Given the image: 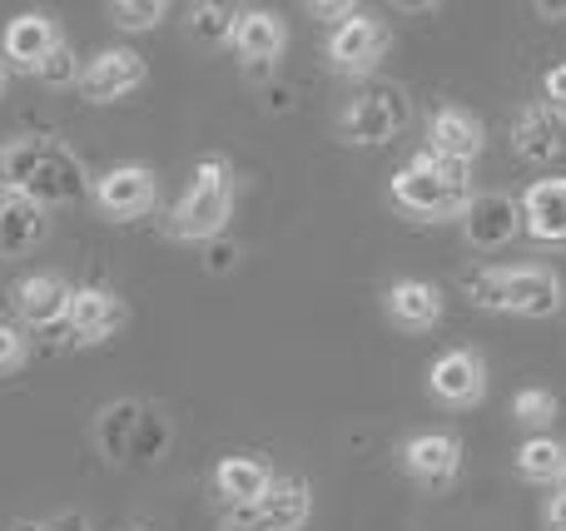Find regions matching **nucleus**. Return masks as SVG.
Instances as JSON below:
<instances>
[{
	"label": "nucleus",
	"mask_w": 566,
	"mask_h": 531,
	"mask_svg": "<svg viewBox=\"0 0 566 531\" xmlns=\"http://www.w3.org/2000/svg\"><path fill=\"white\" fill-rule=\"evenodd\" d=\"M45 531H95V527H90L85 512H65V517H55V522H45Z\"/></svg>",
	"instance_id": "f704fd0d"
},
{
	"label": "nucleus",
	"mask_w": 566,
	"mask_h": 531,
	"mask_svg": "<svg viewBox=\"0 0 566 531\" xmlns=\"http://www.w3.org/2000/svg\"><path fill=\"white\" fill-rule=\"evenodd\" d=\"M70 294H75V288L60 274H30L10 288V304H15V314L25 318L30 328H60L70 314Z\"/></svg>",
	"instance_id": "aec40b11"
},
{
	"label": "nucleus",
	"mask_w": 566,
	"mask_h": 531,
	"mask_svg": "<svg viewBox=\"0 0 566 531\" xmlns=\"http://www.w3.org/2000/svg\"><path fill=\"white\" fill-rule=\"evenodd\" d=\"M517 477L532 487H557L566 482V443L552 433L542 437H527V443L517 447Z\"/></svg>",
	"instance_id": "b1692460"
},
{
	"label": "nucleus",
	"mask_w": 566,
	"mask_h": 531,
	"mask_svg": "<svg viewBox=\"0 0 566 531\" xmlns=\"http://www.w3.org/2000/svg\"><path fill=\"white\" fill-rule=\"evenodd\" d=\"M522 234L537 244H566V179H537L522 189Z\"/></svg>",
	"instance_id": "6ab92c4d"
},
{
	"label": "nucleus",
	"mask_w": 566,
	"mask_h": 531,
	"mask_svg": "<svg viewBox=\"0 0 566 531\" xmlns=\"http://www.w3.org/2000/svg\"><path fill=\"white\" fill-rule=\"evenodd\" d=\"M50 234V209L20 189H0V258H20Z\"/></svg>",
	"instance_id": "dca6fc26"
},
{
	"label": "nucleus",
	"mask_w": 566,
	"mask_h": 531,
	"mask_svg": "<svg viewBox=\"0 0 566 531\" xmlns=\"http://www.w3.org/2000/svg\"><path fill=\"white\" fill-rule=\"evenodd\" d=\"M165 443H169V427H165V417H155L145 407V417H139V433H135V447H129V463H155L159 453H165Z\"/></svg>",
	"instance_id": "c85d7f7f"
},
{
	"label": "nucleus",
	"mask_w": 566,
	"mask_h": 531,
	"mask_svg": "<svg viewBox=\"0 0 566 531\" xmlns=\"http://www.w3.org/2000/svg\"><path fill=\"white\" fill-rule=\"evenodd\" d=\"M35 79L40 85H50V89H65V85H80V60L70 55V45H60L55 55L45 60V65L35 70Z\"/></svg>",
	"instance_id": "c756f323"
},
{
	"label": "nucleus",
	"mask_w": 566,
	"mask_h": 531,
	"mask_svg": "<svg viewBox=\"0 0 566 531\" xmlns=\"http://www.w3.org/2000/svg\"><path fill=\"white\" fill-rule=\"evenodd\" d=\"M313 15L318 20H328V25H343L348 15H358V6H348V0H313Z\"/></svg>",
	"instance_id": "72a5a7b5"
},
{
	"label": "nucleus",
	"mask_w": 566,
	"mask_h": 531,
	"mask_svg": "<svg viewBox=\"0 0 566 531\" xmlns=\"http://www.w3.org/2000/svg\"><path fill=\"white\" fill-rule=\"evenodd\" d=\"M537 15H547V20H566V6H547V0H542Z\"/></svg>",
	"instance_id": "e433bc0d"
},
{
	"label": "nucleus",
	"mask_w": 566,
	"mask_h": 531,
	"mask_svg": "<svg viewBox=\"0 0 566 531\" xmlns=\"http://www.w3.org/2000/svg\"><path fill=\"white\" fill-rule=\"evenodd\" d=\"M382 308H388V323L402 333H432L442 323V288L428 278H392Z\"/></svg>",
	"instance_id": "f3484780"
},
{
	"label": "nucleus",
	"mask_w": 566,
	"mask_h": 531,
	"mask_svg": "<svg viewBox=\"0 0 566 531\" xmlns=\"http://www.w3.org/2000/svg\"><path fill=\"white\" fill-rule=\"evenodd\" d=\"M402 472L428 492H448L462 472V443L452 433H418L402 443Z\"/></svg>",
	"instance_id": "4468645a"
},
{
	"label": "nucleus",
	"mask_w": 566,
	"mask_h": 531,
	"mask_svg": "<svg viewBox=\"0 0 566 531\" xmlns=\"http://www.w3.org/2000/svg\"><path fill=\"white\" fill-rule=\"evenodd\" d=\"M25 358H30L25 333H20L15 323H6V318H0V373H15V368H25Z\"/></svg>",
	"instance_id": "7c9ffc66"
},
{
	"label": "nucleus",
	"mask_w": 566,
	"mask_h": 531,
	"mask_svg": "<svg viewBox=\"0 0 566 531\" xmlns=\"http://www.w3.org/2000/svg\"><path fill=\"white\" fill-rule=\"evenodd\" d=\"M65 45L60 25L40 10H25V15H10L6 30H0V55H6V70H20V75H35L55 50Z\"/></svg>",
	"instance_id": "ddd939ff"
},
{
	"label": "nucleus",
	"mask_w": 566,
	"mask_h": 531,
	"mask_svg": "<svg viewBox=\"0 0 566 531\" xmlns=\"http://www.w3.org/2000/svg\"><path fill=\"white\" fill-rule=\"evenodd\" d=\"M40 149H45V135H15L0 145V189H20L25 194L30 174L40 164Z\"/></svg>",
	"instance_id": "393cba45"
},
{
	"label": "nucleus",
	"mask_w": 566,
	"mask_h": 531,
	"mask_svg": "<svg viewBox=\"0 0 566 531\" xmlns=\"http://www.w3.org/2000/svg\"><path fill=\"white\" fill-rule=\"evenodd\" d=\"M6 79H10V70H6V60H0V95H6Z\"/></svg>",
	"instance_id": "4c0bfd02"
},
{
	"label": "nucleus",
	"mask_w": 566,
	"mask_h": 531,
	"mask_svg": "<svg viewBox=\"0 0 566 531\" xmlns=\"http://www.w3.org/2000/svg\"><path fill=\"white\" fill-rule=\"evenodd\" d=\"M542 527H547V531H566V482L552 487L547 512H542Z\"/></svg>",
	"instance_id": "473e14b6"
},
{
	"label": "nucleus",
	"mask_w": 566,
	"mask_h": 531,
	"mask_svg": "<svg viewBox=\"0 0 566 531\" xmlns=\"http://www.w3.org/2000/svg\"><path fill=\"white\" fill-rule=\"evenodd\" d=\"M412 109H408V95L398 85H378V89H363L338 119V135L348 145H388L408 129Z\"/></svg>",
	"instance_id": "423d86ee"
},
{
	"label": "nucleus",
	"mask_w": 566,
	"mask_h": 531,
	"mask_svg": "<svg viewBox=\"0 0 566 531\" xmlns=\"http://www.w3.org/2000/svg\"><path fill=\"white\" fill-rule=\"evenodd\" d=\"M313 517V492L298 477H274L264 497L254 507H234L219 522V531H303Z\"/></svg>",
	"instance_id": "20e7f679"
},
{
	"label": "nucleus",
	"mask_w": 566,
	"mask_h": 531,
	"mask_svg": "<svg viewBox=\"0 0 566 531\" xmlns=\"http://www.w3.org/2000/svg\"><path fill=\"white\" fill-rule=\"evenodd\" d=\"M428 393L442 407H478L488 397V358L478 348H452L428 368Z\"/></svg>",
	"instance_id": "9d476101"
},
{
	"label": "nucleus",
	"mask_w": 566,
	"mask_h": 531,
	"mask_svg": "<svg viewBox=\"0 0 566 531\" xmlns=\"http://www.w3.org/2000/svg\"><path fill=\"white\" fill-rule=\"evenodd\" d=\"M229 219H234V169H229V159L209 155L195 164L185 199L169 214V238H179V244H214V238H224Z\"/></svg>",
	"instance_id": "7ed1b4c3"
},
{
	"label": "nucleus",
	"mask_w": 566,
	"mask_h": 531,
	"mask_svg": "<svg viewBox=\"0 0 566 531\" xmlns=\"http://www.w3.org/2000/svg\"><path fill=\"white\" fill-rule=\"evenodd\" d=\"M557 413H562V403H557V393H547V387H522V393L512 397V417H517L532 437L547 433V427L557 423Z\"/></svg>",
	"instance_id": "a878e982"
},
{
	"label": "nucleus",
	"mask_w": 566,
	"mask_h": 531,
	"mask_svg": "<svg viewBox=\"0 0 566 531\" xmlns=\"http://www.w3.org/2000/svg\"><path fill=\"white\" fill-rule=\"evenodd\" d=\"M542 109H547L557 125H566V65H552L542 79Z\"/></svg>",
	"instance_id": "2f4dec72"
},
{
	"label": "nucleus",
	"mask_w": 566,
	"mask_h": 531,
	"mask_svg": "<svg viewBox=\"0 0 566 531\" xmlns=\"http://www.w3.org/2000/svg\"><path fill=\"white\" fill-rule=\"evenodd\" d=\"M388 199L412 219H458L472 199V169L452 164V159H438L432 149H418L398 174L388 179Z\"/></svg>",
	"instance_id": "f03ea898"
},
{
	"label": "nucleus",
	"mask_w": 566,
	"mask_h": 531,
	"mask_svg": "<svg viewBox=\"0 0 566 531\" xmlns=\"http://www.w3.org/2000/svg\"><path fill=\"white\" fill-rule=\"evenodd\" d=\"M229 45H234V55L249 60V65H274L283 50H289V25H283L274 10L244 6V10H234Z\"/></svg>",
	"instance_id": "a211bd4d"
},
{
	"label": "nucleus",
	"mask_w": 566,
	"mask_h": 531,
	"mask_svg": "<svg viewBox=\"0 0 566 531\" xmlns=\"http://www.w3.org/2000/svg\"><path fill=\"white\" fill-rule=\"evenodd\" d=\"M129 323V308L125 298L115 294V288L105 284H85L70 294V314H65V328L75 343L95 348V343H109V338L119 333V328Z\"/></svg>",
	"instance_id": "1a4fd4ad"
},
{
	"label": "nucleus",
	"mask_w": 566,
	"mask_h": 531,
	"mask_svg": "<svg viewBox=\"0 0 566 531\" xmlns=\"http://www.w3.org/2000/svg\"><path fill=\"white\" fill-rule=\"evenodd\" d=\"M512 149H517L527 164H552V159H562V149H566L562 125L542 109V99H532V105H522L517 115H512Z\"/></svg>",
	"instance_id": "412c9836"
},
{
	"label": "nucleus",
	"mask_w": 566,
	"mask_h": 531,
	"mask_svg": "<svg viewBox=\"0 0 566 531\" xmlns=\"http://www.w3.org/2000/svg\"><path fill=\"white\" fill-rule=\"evenodd\" d=\"M139 417H145V403H135V397H119V403H109L105 413H99L95 443H99V457H105V463H115V467L129 463V447H135Z\"/></svg>",
	"instance_id": "5701e85b"
},
{
	"label": "nucleus",
	"mask_w": 566,
	"mask_h": 531,
	"mask_svg": "<svg viewBox=\"0 0 566 531\" xmlns=\"http://www.w3.org/2000/svg\"><path fill=\"white\" fill-rule=\"evenodd\" d=\"M95 209L99 219H109V224H135V219L155 214L159 204V179L155 169L145 164H115L109 174L95 179Z\"/></svg>",
	"instance_id": "6e6552de"
},
{
	"label": "nucleus",
	"mask_w": 566,
	"mask_h": 531,
	"mask_svg": "<svg viewBox=\"0 0 566 531\" xmlns=\"http://www.w3.org/2000/svg\"><path fill=\"white\" fill-rule=\"evenodd\" d=\"M149 79V65L135 55V50L115 45V50H99L95 60H85L80 65V95L90 99V105H115V99H125L129 89H139Z\"/></svg>",
	"instance_id": "f8f14e48"
},
{
	"label": "nucleus",
	"mask_w": 566,
	"mask_h": 531,
	"mask_svg": "<svg viewBox=\"0 0 566 531\" xmlns=\"http://www.w3.org/2000/svg\"><path fill=\"white\" fill-rule=\"evenodd\" d=\"M234 254H239L234 244L219 248V238H214V248H209V274H219V268H234Z\"/></svg>",
	"instance_id": "c9c22d12"
},
{
	"label": "nucleus",
	"mask_w": 566,
	"mask_h": 531,
	"mask_svg": "<svg viewBox=\"0 0 566 531\" xmlns=\"http://www.w3.org/2000/svg\"><path fill=\"white\" fill-rule=\"evenodd\" d=\"M105 15L115 20L125 35H145V30H155L159 20L169 15V6H165V0H109Z\"/></svg>",
	"instance_id": "cd10ccee"
},
{
	"label": "nucleus",
	"mask_w": 566,
	"mask_h": 531,
	"mask_svg": "<svg viewBox=\"0 0 566 531\" xmlns=\"http://www.w3.org/2000/svg\"><path fill=\"white\" fill-rule=\"evenodd\" d=\"M462 234H468L472 248H482V254H497V248H507L512 238L522 234V209L512 194H502V189H488V194H472L468 209H462Z\"/></svg>",
	"instance_id": "9b49d317"
},
{
	"label": "nucleus",
	"mask_w": 566,
	"mask_h": 531,
	"mask_svg": "<svg viewBox=\"0 0 566 531\" xmlns=\"http://www.w3.org/2000/svg\"><path fill=\"white\" fill-rule=\"evenodd\" d=\"M274 467L264 463V457H224V463L214 467V492L229 502V512L234 507H254L259 497L274 487Z\"/></svg>",
	"instance_id": "4be33fe9"
},
{
	"label": "nucleus",
	"mask_w": 566,
	"mask_h": 531,
	"mask_svg": "<svg viewBox=\"0 0 566 531\" xmlns=\"http://www.w3.org/2000/svg\"><path fill=\"white\" fill-rule=\"evenodd\" d=\"M462 294L488 314H512V318H552L562 308V278L547 264H482L462 274Z\"/></svg>",
	"instance_id": "f257e3e1"
},
{
	"label": "nucleus",
	"mask_w": 566,
	"mask_h": 531,
	"mask_svg": "<svg viewBox=\"0 0 566 531\" xmlns=\"http://www.w3.org/2000/svg\"><path fill=\"white\" fill-rule=\"evenodd\" d=\"M482 145H488V129H482V119L472 115V109L462 105H438L428 119V149L438 159H452V164H478Z\"/></svg>",
	"instance_id": "2eb2a0df"
},
{
	"label": "nucleus",
	"mask_w": 566,
	"mask_h": 531,
	"mask_svg": "<svg viewBox=\"0 0 566 531\" xmlns=\"http://www.w3.org/2000/svg\"><path fill=\"white\" fill-rule=\"evenodd\" d=\"M25 194L35 199V204H45V209L80 204V199L95 194V179H90L85 159H80L75 149L65 145V139L45 135V149H40V164H35V174H30Z\"/></svg>",
	"instance_id": "0eeeda50"
},
{
	"label": "nucleus",
	"mask_w": 566,
	"mask_h": 531,
	"mask_svg": "<svg viewBox=\"0 0 566 531\" xmlns=\"http://www.w3.org/2000/svg\"><path fill=\"white\" fill-rule=\"evenodd\" d=\"M388 45H392L388 20L358 10V15H348L343 25L328 30V65L338 70V75H348V79H368L373 70L382 65Z\"/></svg>",
	"instance_id": "39448f33"
},
{
	"label": "nucleus",
	"mask_w": 566,
	"mask_h": 531,
	"mask_svg": "<svg viewBox=\"0 0 566 531\" xmlns=\"http://www.w3.org/2000/svg\"><path fill=\"white\" fill-rule=\"evenodd\" d=\"M229 30H234V10L229 6H214V0H199V6H189V35L199 40V45H229Z\"/></svg>",
	"instance_id": "bb28decb"
}]
</instances>
